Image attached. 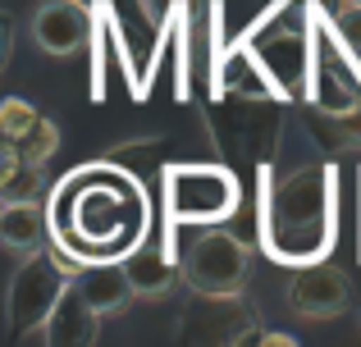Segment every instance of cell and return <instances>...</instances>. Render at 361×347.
Masks as SVG:
<instances>
[{"mask_svg": "<svg viewBox=\"0 0 361 347\" xmlns=\"http://www.w3.org/2000/svg\"><path fill=\"white\" fill-rule=\"evenodd\" d=\"M247 270H252V256H247V242L233 238L224 229H202L192 242H188L183 256V279L197 288L202 297H215V302H229L247 288Z\"/></svg>", "mask_w": 361, "mask_h": 347, "instance_id": "obj_1", "label": "cell"}, {"mask_svg": "<svg viewBox=\"0 0 361 347\" xmlns=\"http://www.w3.org/2000/svg\"><path fill=\"white\" fill-rule=\"evenodd\" d=\"M92 32V14L78 5V0H42L32 14V42L37 51L55 55V60H69L87 46Z\"/></svg>", "mask_w": 361, "mask_h": 347, "instance_id": "obj_2", "label": "cell"}, {"mask_svg": "<svg viewBox=\"0 0 361 347\" xmlns=\"http://www.w3.org/2000/svg\"><path fill=\"white\" fill-rule=\"evenodd\" d=\"M288 306L302 320H334L348 306V279L338 265H307L288 279Z\"/></svg>", "mask_w": 361, "mask_h": 347, "instance_id": "obj_3", "label": "cell"}, {"mask_svg": "<svg viewBox=\"0 0 361 347\" xmlns=\"http://www.w3.org/2000/svg\"><path fill=\"white\" fill-rule=\"evenodd\" d=\"M73 293H78V302L87 306L97 320H106V315H119L123 306L137 297V288H133V279H128L123 265H92V270L78 275Z\"/></svg>", "mask_w": 361, "mask_h": 347, "instance_id": "obj_4", "label": "cell"}, {"mask_svg": "<svg viewBox=\"0 0 361 347\" xmlns=\"http://www.w3.org/2000/svg\"><path fill=\"white\" fill-rule=\"evenodd\" d=\"M46 242V215L42 201H0V247L18 256H37Z\"/></svg>", "mask_w": 361, "mask_h": 347, "instance_id": "obj_5", "label": "cell"}, {"mask_svg": "<svg viewBox=\"0 0 361 347\" xmlns=\"http://www.w3.org/2000/svg\"><path fill=\"white\" fill-rule=\"evenodd\" d=\"M14 151H18V165L42 170V165L60 151V124H55V119H46V115H37V124L14 142Z\"/></svg>", "mask_w": 361, "mask_h": 347, "instance_id": "obj_6", "label": "cell"}, {"mask_svg": "<svg viewBox=\"0 0 361 347\" xmlns=\"http://www.w3.org/2000/svg\"><path fill=\"white\" fill-rule=\"evenodd\" d=\"M37 115H42V110L27 106L23 96H5L0 101V137H5V142H18V137L37 124Z\"/></svg>", "mask_w": 361, "mask_h": 347, "instance_id": "obj_7", "label": "cell"}, {"mask_svg": "<svg viewBox=\"0 0 361 347\" xmlns=\"http://www.w3.org/2000/svg\"><path fill=\"white\" fill-rule=\"evenodd\" d=\"M37 196H42V170H32V165H18L9 183L0 187V201H37Z\"/></svg>", "mask_w": 361, "mask_h": 347, "instance_id": "obj_8", "label": "cell"}, {"mask_svg": "<svg viewBox=\"0 0 361 347\" xmlns=\"http://www.w3.org/2000/svg\"><path fill=\"white\" fill-rule=\"evenodd\" d=\"M334 128H338V133H343V137H338V142H343V146L361 142V101H357L353 110H343V115H334Z\"/></svg>", "mask_w": 361, "mask_h": 347, "instance_id": "obj_9", "label": "cell"}, {"mask_svg": "<svg viewBox=\"0 0 361 347\" xmlns=\"http://www.w3.org/2000/svg\"><path fill=\"white\" fill-rule=\"evenodd\" d=\"M18 170V151H14V142H5V137H0V187L9 183V174Z\"/></svg>", "mask_w": 361, "mask_h": 347, "instance_id": "obj_10", "label": "cell"}, {"mask_svg": "<svg viewBox=\"0 0 361 347\" xmlns=\"http://www.w3.org/2000/svg\"><path fill=\"white\" fill-rule=\"evenodd\" d=\"M9 42H14V27H9V14L0 9V69H5V60H9Z\"/></svg>", "mask_w": 361, "mask_h": 347, "instance_id": "obj_11", "label": "cell"}]
</instances>
